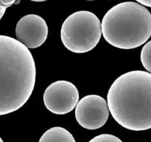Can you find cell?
Returning a JSON list of instances; mask_svg holds the SVG:
<instances>
[{
    "mask_svg": "<svg viewBox=\"0 0 151 142\" xmlns=\"http://www.w3.org/2000/svg\"><path fill=\"white\" fill-rule=\"evenodd\" d=\"M35 60L17 39L0 35V115L20 109L32 95L35 84Z\"/></svg>",
    "mask_w": 151,
    "mask_h": 142,
    "instance_id": "obj_1",
    "label": "cell"
},
{
    "mask_svg": "<svg viewBox=\"0 0 151 142\" xmlns=\"http://www.w3.org/2000/svg\"><path fill=\"white\" fill-rule=\"evenodd\" d=\"M115 121L134 131L151 129V73L133 70L118 77L107 95Z\"/></svg>",
    "mask_w": 151,
    "mask_h": 142,
    "instance_id": "obj_2",
    "label": "cell"
},
{
    "mask_svg": "<svg viewBox=\"0 0 151 142\" xmlns=\"http://www.w3.org/2000/svg\"><path fill=\"white\" fill-rule=\"evenodd\" d=\"M101 27L111 45L124 50L137 48L151 36V13L137 1L119 3L105 14Z\"/></svg>",
    "mask_w": 151,
    "mask_h": 142,
    "instance_id": "obj_3",
    "label": "cell"
},
{
    "mask_svg": "<svg viewBox=\"0 0 151 142\" xmlns=\"http://www.w3.org/2000/svg\"><path fill=\"white\" fill-rule=\"evenodd\" d=\"M102 36L99 18L92 12L80 10L68 16L60 30V38L66 49L85 53L97 46Z\"/></svg>",
    "mask_w": 151,
    "mask_h": 142,
    "instance_id": "obj_4",
    "label": "cell"
},
{
    "mask_svg": "<svg viewBox=\"0 0 151 142\" xmlns=\"http://www.w3.org/2000/svg\"><path fill=\"white\" fill-rule=\"evenodd\" d=\"M78 102L79 92L76 86L70 81H55L44 91V105L49 111L56 115H64L72 112Z\"/></svg>",
    "mask_w": 151,
    "mask_h": 142,
    "instance_id": "obj_5",
    "label": "cell"
},
{
    "mask_svg": "<svg viewBox=\"0 0 151 142\" xmlns=\"http://www.w3.org/2000/svg\"><path fill=\"white\" fill-rule=\"evenodd\" d=\"M109 112L106 99L98 95H88L82 98L77 104L75 118L83 128L97 130L107 122Z\"/></svg>",
    "mask_w": 151,
    "mask_h": 142,
    "instance_id": "obj_6",
    "label": "cell"
},
{
    "mask_svg": "<svg viewBox=\"0 0 151 142\" xmlns=\"http://www.w3.org/2000/svg\"><path fill=\"white\" fill-rule=\"evenodd\" d=\"M48 31L46 21L35 14H28L21 18L16 27L17 40L28 49L42 45L47 40Z\"/></svg>",
    "mask_w": 151,
    "mask_h": 142,
    "instance_id": "obj_7",
    "label": "cell"
},
{
    "mask_svg": "<svg viewBox=\"0 0 151 142\" xmlns=\"http://www.w3.org/2000/svg\"><path fill=\"white\" fill-rule=\"evenodd\" d=\"M38 142H76L73 135L66 129L54 127L45 132Z\"/></svg>",
    "mask_w": 151,
    "mask_h": 142,
    "instance_id": "obj_8",
    "label": "cell"
},
{
    "mask_svg": "<svg viewBox=\"0 0 151 142\" xmlns=\"http://www.w3.org/2000/svg\"><path fill=\"white\" fill-rule=\"evenodd\" d=\"M140 59L143 67L151 73V40L146 43L142 49Z\"/></svg>",
    "mask_w": 151,
    "mask_h": 142,
    "instance_id": "obj_9",
    "label": "cell"
},
{
    "mask_svg": "<svg viewBox=\"0 0 151 142\" xmlns=\"http://www.w3.org/2000/svg\"><path fill=\"white\" fill-rule=\"evenodd\" d=\"M88 142H122V141L113 135L101 134L93 138Z\"/></svg>",
    "mask_w": 151,
    "mask_h": 142,
    "instance_id": "obj_10",
    "label": "cell"
},
{
    "mask_svg": "<svg viewBox=\"0 0 151 142\" xmlns=\"http://www.w3.org/2000/svg\"><path fill=\"white\" fill-rule=\"evenodd\" d=\"M13 3H15V1L13 0L12 1H0V20L4 16L6 9L11 6Z\"/></svg>",
    "mask_w": 151,
    "mask_h": 142,
    "instance_id": "obj_11",
    "label": "cell"
},
{
    "mask_svg": "<svg viewBox=\"0 0 151 142\" xmlns=\"http://www.w3.org/2000/svg\"><path fill=\"white\" fill-rule=\"evenodd\" d=\"M137 2L141 4L143 6H147V7H151V0H138Z\"/></svg>",
    "mask_w": 151,
    "mask_h": 142,
    "instance_id": "obj_12",
    "label": "cell"
},
{
    "mask_svg": "<svg viewBox=\"0 0 151 142\" xmlns=\"http://www.w3.org/2000/svg\"><path fill=\"white\" fill-rule=\"evenodd\" d=\"M0 142H4V141H3V140H2V139L1 138V137H0Z\"/></svg>",
    "mask_w": 151,
    "mask_h": 142,
    "instance_id": "obj_13",
    "label": "cell"
}]
</instances>
